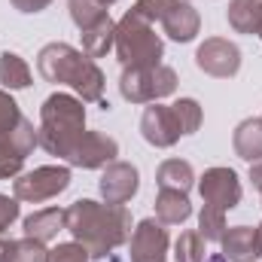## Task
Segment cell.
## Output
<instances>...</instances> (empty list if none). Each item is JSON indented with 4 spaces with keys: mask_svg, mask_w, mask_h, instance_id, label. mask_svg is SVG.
Here are the masks:
<instances>
[{
    "mask_svg": "<svg viewBox=\"0 0 262 262\" xmlns=\"http://www.w3.org/2000/svg\"><path fill=\"white\" fill-rule=\"evenodd\" d=\"M67 232L76 244L89 250L92 259H107L116 247L128 244L131 213L125 210V204L79 198L67 207Z\"/></svg>",
    "mask_w": 262,
    "mask_h": 262,
    "instance_id": "cell-1",
    "label": "cell"
},
{
    "mask_svg": "<svg viewBox=\"0 0 262 262\" xmlns=\"http://www.w3.org/2000/svg\"><path fill=\"white\" fill-rule=\"evenodd\" d=\"M37 70L46 82L70 85L82 104H104V85H107L104 70L82 49H76L70 43H49L37 55ZM104 107H110V104H104Z\"/></svg>",
    "mask_w": 262,
    "mask_h": 262,
    "instance_id": "cell-2",
    "label": "cell"
},
{
    "mask_svg": "<svg viewBox=\"0 0 262 262\" xmlns=\"http://www.w3.org/2000/svg\"><path fill=\"white\" fill-rule=\"evenodd\" d=\"M85 131V107L79 98L55 92L43 101L40 107V125H37V137L40 146L49 156L64 159L67 149L73 146V140Z\"/></svg>",
    "mask_w": 262,
    "mask_h": 262,
    "instance_id": "cell-3",
    "label": "cell"
},
{
    "mask_svg": "<svg viewBox=\"0 0 262 262\" xmlns=\"http://www.w3.org/2000/svg\"><path fill=\"white\" fill-rule=\"evenodd\" d=\"M116 58L122 67H152L162 64L165 55V43L156 34L152 21H146L137 9H128L119 21H116Z\"/></svg>",
    "mask_w": 262,
    "mask_h": 262,
    "instance_id": "cell-4",
    "label": "cell"
},
{
    "mask_svg": "<svg viewBox=\"0 0 262 262\" xmlns=\"http://www.w3.org/2000/svg\"><path fill=\"white\" fill-rule=\"evenodd\" d=\"M177 70L168 64L152 67H122L119 92L131 104H159L162 98H171L177 92Z\"/></svg>",
    "mask_w": 262,
    "mask_h": 262,
    "instance_id": "cell-5",
    "label": "cell"
},
{
    "mask_svg": "<svg viewBox=\"0 0 262 262\" xmlns=\"http://www.w3.org/2000/svg\"><path fill=\"white\" fill-rule=\"evenodd\" d=\"M67 186H70V168H64V165H43V168L28 171V174H18V180L12 183V192H15L18 201L43 204L49 198L61 195Z\"/></svg>",
    "mask_w": 262,
    "mask_h": 262,
    "instance_id": "cell-6",
    "label": "cell"
},
{
    "mask_svg": "<svg viewBox=\"0 0 262 262\" xmlns=\"http://www.w3.org/2000/svg\"><path fill=\"white\" fill-rule=\"evenodd\" d=\"M34 146H40V137L31 119H18V125H12L9 131L0 134V180L18 177L28 156L34 152Z\"/></svg>",
    "mask_w": 262,
    "mask_h": 262,
    "instance_id": "cell-7",
    "label": "cell"
},
{
    "mask_svg": "<svg viewBox=\"0 0 262 262\" xmlns=\"http://www.w3.org/2000/svg\"><path fill=\"white\" fill-rule=\"evenodd\" d=\"M119 156V143L104 134V131H82L73 146L67 149L64 162L73 168H85V171H95V168H107L110 162H116Z\"/></svg>",
    "mask_w": 262,
    "mask_h": 262,
    "instance_id": "cell-8",
    "label": "cell"
},
{
    "mask_svg": "<svg viewBox=\"0 0 262 262\" xmlns=\"http://www.w3.org/2000/svg\"><path fill=\"white\" fill-rule=\"evenodd\" d=\"M195 64L198 70H204L207 76L216 79H229L241 70V49L226 40V37H207L195 52Z\"/></svg>",
    "mask_w": 262,
    "mask_h": 262,
    "instance_id": "cell-9",
    "label": "cell"
},
{
    "mask_svg": "<svg viewBox=\"0 0 262 262\" xmlns=\"http://www.w3.org/2000/svg\"><path fill=\"white\" fill-rule=\"evenodd\" d=\"M171 247L168 229L159 220H140L128 238V256L131 262H165Z\"/></svg>",
    "mask_w": 262,
    "mask_h": 262,
    "instance_id": "cell-10",
    "label": "cell"
},
{
    "mask_svg": "<svg viewBox=\"0 0 262 262\" xmlns=\"http://www.w3.org/2000/svg\"><path fill=\"white\" fill-rule=\"evenodd\" d=\"M198 192H201L204 204L232 210L241 204V180L232 168H207L198 180Z\"/></svg>",
    "mask_w": 262,
    "mask_h": 262,
    "instance_id": "cell-11",
    "label": "cell"
},
{
    "mask_svg": "<svg viewBox=\"0 0 262 262\" xmlns=\"http://www.w3.org/2000/svg\"><path fill=\"white\" fill-rule=\"evenodd\" d=\"M140 134L149 146H159V149H168L174 146L180 137H183V128L174 116V107H165V104H152L143 110L140 116Z\"/></svg>",
    "mask_w": 262,
    "mask_h": 262,
    "instance_id": "cell-12",
    "label": "cell"
},
{
    "mask_svg": "<svg viewBox=\"0 0 262 262\" xmlns=\"http://www.w3.org/2000/svg\"><path fill=\"white\" fill-rule=\"evenodd\" d=\"M98 189H101V198L107 204H125L140 189V174L128 162H110L104 168V174H101Z\"/></svg>",
    "mask_w": 262,
    "mask_h": 262,
    "instance_id": "cell-13",
    "label": "cell"
},
{
    "mask_svg": "<svg viewBox=\"0 0 262 262\" xmlns=\"http://www.w3.org/2000/svg\"><path fill=\"white\" fill-rule=\"evenodd\" d=\"M162 28H165V34H168L171 40L189 43V40H195V34L201 31V15H198V9L189 0H177V3L165 12Z\"/></svg>",
    "mask_w": 262,
    "mask_h": 262,
    "instance_id": "cell-14",
    "label": "cell"
},
{
    "mask_svg": "<svg viewBox=\"0 0 262 262\" xmlns=\"http://www.w3.org/2000/svg\"><path fill=\"white\" fill-rule=\"evenodd\" d=\"M67 229V210L61 207H43V210H34L28 220H25V235L34 238V241H55L58 232Z\"/></svg>",
    "mask_w": 262,
    "mask_h": 262,
    "instance_id": "cell-15",
    "label": "cell"
},
{
    "mask_svg": "<svg viewBox=\"0 0 262 262\" xmlns=\"http://www.w3.org/2000/svg\"><path fill=\"white\" fill-rule=\"evenodd\" d=\"M223 256L229 262H256L259 247H256V229L250 226H232L223 235Z\"/></svg>",
    "mask_w": 262,
    "mask_h": 262,
    "instance_id": "cell-16",
    "label": "cell"
},
{
    "mask_svg": "<svg viewBox=\"0 0 262 262\" xmlns=\"http://www.w3.org/2000/svg\"><path fill=\"white\" fill-rule=\"evenodd\" d=\"M189 216H192V204H189L186 192L159 189V195H156V220L159 223H165V226H183Z\"/></svg>",
    "mask_w": 262,
    "mask_h": 262,
    "instance_id": "cell-17",
    "label": "cell"
},
{
    "mask_svg": "<svg viewBox=\"0 0 262 262\" xmlns=\"http://www.w3.org/2000/svg\"><path fill=\"white\" fill-rule=\"evenodd\" d=\"M232 143H235L238 159H244V162H250V165L262 162V116L244 119V122L235 128Z\"/></svg>",
    "mask_w": 262,
    "mask_h": 262,
    "instance_id": "cell-18",
    "label": "cell"
},
{
    "mask_svg": "<svg viewBox=\"0 0 262 262\" xmlns=\"http://www.w3.org/2000/svg\"><path fill=\"white\" fill-rule=\"evenodd\" d=\"M79 37H82V52L89 58H104L113 49V43H116V21L110 15H104L98 25L79 31Z\"/></svg>",
    "mask_w": 262,
    "mask_h": 262,
    "instance_id": "cell-19",
    "label": "cell"
},
{
    "mask_svg": "<svg viewBox=\"0 0 262 262\" xmlns=\"http://www.w3.org/2000/svg\"><path fill=\"white\" fill-rule=\"evenodd\" d=\"M156 183L159 189H177V192H189L195 183V171L186 159H165L156 171Z\"/></svg>",
    "mask_w": 262,
    "mask_h": 262,
    "instance_id": "cell-20",
    "label": "cell"
},
{
    "mask_svg": "<svg viewBox=\"0 0 262 262\" xmlns=\"http://www.w3.org/2000/svg\"><path fill=\"white\" fill-rule=\"evenodd\" d=\"M229 25L238 34H259L262 31V0H232L226 9Z\"/></svg>",
    "mask_w": 262,
    "mask_h": 262,
    "instance_id": "cell-21",
    "label": "cell"
},
{
    "mask_svg": "<svg viewBox=\"0 0 262 262\" xmlns=\"http://www.w3.org/2000/svg\"><path fill=\"white\" fill-rule=\"evenodd\" d=\"M49 250L43 241L34 238H18V241H3L0 247V262H46Z\"/></svg>",
    "mask_w": 262,
    "mask_h": 262,
    "instance_id": "cell-22",
    "label": "cell"
},
{
    "mask_svg": "<svg viewBox=\"0 0 262 262\" xmlns=\"http://www.w3.org/2000/svg\"><path fill=\"white\" fill-rule=\"evenodd\" d=\"M0 85L3 89H28L31 85V67L21 55L15 52H3L0 55Z\"/></svg>",
    "mask_w": 262,
    "mask_h": 262,
    "instance_id": "cell-23",
    "label": "cell"
},
{
    "mask_svg": "<svg viewBox=\"0 0 262 262\" xmlns=\"http://www.w3.org/2000/svg\"><path fill=\"white\" fill-rule=\"evenodd\" d=\"M198 235L210 244H220L223 235H226V210H220L213 204H204L201 213H198Z\"/></svg>",
    "mask_w": 262,
    "mask_h": 262,
    "instance_id": "cell-24",
    "label": "cell"
},
{
    "mask_svg": "<svg viewBox=\"0 0 262 262\" xmlns=\"http://www.w3.org/2000/svg\"><path fill=\"white\" fill-rule=\"evenodd\" d=\"M67 6H70V18H73V25H76L79 31H85V28L98 25L104 15H110L107 6L98 3V0H67Z\"/></svg>",
    "mask_w": 262,
    "mask_h": 262,
    "instance_id": "cell-25",
    "label": "cell"
},
{
    "mask_svg": "<svg viewBox=\"0 0 262 262\" xmlns=\"http://www.w3.org/2000/svg\"><path fill=\"white\" fill-rule=\"evenodd\" d=\"M174 259L177 262H204V238L198 232H180L174 241Z\"/></svg>",
    "mask_w": 262,
    "mask_h": 262,
    "instance_id": "cell-26",
    "label": "cell"
},
{
    "mask_svg": "<svg viewBox=\"0 0 262 262\" xmlns=\"http://www.w3.org/2000/svg\"><path fill=\"white\" fill-rule=\"evenodd\" d=\"M171 107H174V116H177V122L183 128V137L186 134H195L201 128V104H198L195 98H180Z\"/></svg>",
    "mask_w": 262,
    "mask_h": 262,
    "instance_id": "cell-27",
    "label": "cell"
},
{
    "mask_svg": "<svg viewBox=\"0 0 262 262\" xmlns=\"http://www.w3.org/2000/svg\"><path fill=\"white\" fill-rule=\"evenodd\" d=\"M46 262H92V256H89V250H85L82 244L70 241V244H58V247H52L49 256H46Z\"/></svg>",
    "mask_w": 262,
    "mask_h": 262,
    "instance_id": "cell-28",
    "label": "cell"
},
{
    "mask_svg": "<svg viewBox=\"0 0 262 262\" xmlns=\"http://www.w3.org/2000/svg\"><path fill=\"white\" fill-rule=\"evenodd\" d=\"M18 119H21L18 104L12 101V95H9L6 89H0V134L9 131L12 125H18Z\"/></svg>",
    "mask_w": 262,
    "mask_h": 262,
    "instance_id": "cell-29",
    "label": "cell"
},
{
    "mask_svg": "<svg viewBox=\"0 0 262 262\" xmlns=\"http://www.w3.org/2000/svg\"><path fill=\"white\" fill-rule=\"evenodd\" d=\"M174 3H177V0H134V9H137L146 21H152V25H156V21H162V18H165V12H168Z\"/></svg>",
    "mask_w": 262,
    "mask_h": 262,
    "instance_id": "cell-30",
    "label": "cell"
},
{
    "mask_svg": "<svg viewBox=\"0 0 262 262\" xmlns=\"http://www.w3.org/2000/svg\"><path fill=\"white\" fill-rule=\"evenodd\" d=\"M18 220V198H9L0 192V232H6Z\"/></svg>",
    "mask_w": 262,
    "mask_h": 262,
    "instance_id": "cell-31",
    "label": "cell"
},
{
    "mask_svg": "<svg viewBox=\"0 0 262 262\" xmlns=\"http://www.w3.org/2000/svg\"><path fill=\"white\" fill-rule=\"evenodd\" d=\"M12 6L18 12H43L46 6H52V0H12Z\"/></svg>",
    "mask_w": 262,
    "mask_h": 262,
    "instance_id": "cell-32",
    "label": "cell"
},
{
    "mask_svg": "<svg viewBox=\"0 0 262 262\" xmlns=\"http://www.w3.org/2000/svg\"><path fill=\"white\" fill-rule=\"evenodd\" d=\"M250 180H253V186L259 189V195H262V162L250 165Z\"/></svg>",
    "mask_w": 262,
    "mask_h": 262,
    "instance_id": "cell-33",
    "label": "cell"
},
{
    "mask_svg": "<svg viewBox=\"0 0 262 262\" xmlns=\"http://www.w3.org/2000/svg\"><path fill=\"white\" fill-rule=\"evenodd\" d=\"M256 247H259V259H262V223H259V229H256Z\"/></svg>",
    "mask_w": 262,
    "mask_h": 262,
    "instance_id": "cell-34",
    "label": "cell"
},
{
    "mask_svg": "<svg viewBox=\"0 0 262 262\" xmlns=\"http://www.w3.org/2000/svg\"><path fill=\"white\" fill-rule=\"evenodd\" d=\"M98 3H104V6H113V3H116V0H98Z\"/></svg>",
    "mask_w": 262,
    "mask_h": 262,
    "instance_id": "cell-35",
    "label": "cell"
},
{
    "mask_svg": "<svg viewBox=\"0 0 262 262\" xmlns=\"http://www.w3.org/2000/svg\"><path fill=\"white\" fill-rule=\"evenodd\" d=\"M0 247H3V241H0Z\"/></svg>",
    "mask_w": 262,
    "mask_h": 262,
    "instance_id": "cell-36",
    "label": "cell"
}]
</instances>
